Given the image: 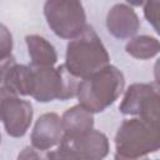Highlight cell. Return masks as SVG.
Returning a JSON list of instances; mask_svg holds the SVG:
<instances>
[{"label":"cell","mask_w":160,"mask_h":160,"mask_svg":"<svg viewBox=\"0 0 160 160\" xmlns=\"http://www.w3.org/2000/svg\"><path fill=\"white\" fill-rule=\"evenodd\" d=\"M124 88V74L116 66L109 65L95 75L81 80L76 98L79 104L92 114L101 112L118 100Z\"/></svg>","instance_id":"obj_3"},{"label":"cell","mask_w":160,"mask_h":160,"mask_svg":"<svg viewBox=\"0 0 160 160\" xmlns=\"http://www.w3.org/2000/svg\"><path fill=\"white\" fill-rule=\"evenodd\" d=\"M12 50V36L5 25L0 26V60L11 56Z\"/></svg>","instance_id":"obj_15"},{"label":"cell","mask_w":160,"mask_h":160,"mask_svg":"<svg viewBox=\"0 0 160 160\" xmlns=\"http://www.w3.org/2000/svg\"><path fill=\"white\" fill-rule=\"evenodd\" d=\"M146 160H150V159H146Z\"/></svg>","instance_id":"obj_20"},{"label":"cell","mask_w":160,"mask_h":160,"mask_svg":"<svg viewBox=\"0 0 160 160\" xmlns=\"http://www.w3.org/2000/svg\"><path fill=\"white\" fill-rule=\"evenodd\" d=\"M66 68L80 80L88 79L110 65L109 52L92 26L85 30L66 45Z\"/></svg>","instance_id":"obj_2"},{"label":"cell","mask_w":160,"mask_h":160,"mask_svg":"<svg viewBox=\"0 0 160 160\" xmlns=\"http://www.w3.org/2000/svg\"><path fill=\"white\" fill-rule=\"evenodd\" d=\"M44 15L52 32L72 40L88 26L84 6L76 0H49L44 4Z\"/></svg>","instance_id":"obj_5"},{"label":"cell","mask_w":160,"mask_h":160,"mask_svg":"<svg viewBox=\"0 0 160 160\" xmlns=\"http://www.w3.org/2000/svg\"><path fill=\"white\" fill-rule=\"evenodd\" d=\"M108 31L116 39H132L140 28V19L126 2H118L106 14Z\"/></svg>","instance_id":"obj_9"},{"label":"cell","mask_w":160,"mask_h":160,"mask_svg":"<svg viewBox=\"0 0 160 160\" xmlns=\"http://www.w3.org/2000/svg\"><path fill=\"white\" fill-rule=\"evenodd\" d=\"M65 136L79 138L94 129V114L78 104L69 108L61 116Z\"/></svg>","instance_id":"obj_11"},{"label":"cell","mask_w":160,"mask_h":160,"mask_svg":"<svg viewBox=\"0 0 160 160\" xmlns=\"http://www.w3.org/2000/svg\"><path fill=\"white\" fill-rule=\"evenodd\" d=\"M0 74L1 90H5L18 96H31V65L18 64L15 58L11 55L0 60Z\"/></svg>","instance_id":"obj_7"},{"label":"cell","mask_w":160,"mask_h":160,"mask_svg":"<svg viewBox=\"0 0 160 160\" xmlns=\"http://www.w3.org/2000/svg\"><path fill=\"white\" fill-rule=\"evenodd\" d=\"M60 144L69 148L81 160H102L108 156L110 150L108 136L94 129L79 138H69L64 135Z\"/></svg>","instance_id":"obj_8"},{"label":"cell","mask_w":160,"mask_h":160,"mask_svg":"<svg viewBox=\"0 0 160 160\" xmlns=\"http://www.w3.org/2000/svg\"><path fill=\"white\" fill-rule=\"evenodd\" d=\"M119 110L125 119L115 134L116 152L130 158H146L160 150V86L149 82L131 84Z\"/></svg>","instance_id":"obj_1"},{"label":"cell","mask_w":160,"mask_h":160,"mask_svg":"<svg viewBox=\"0 0 160 160\" xmlns=\"http://www.w3.org/2000/svg\"><path fill=\"white\" fill-rule=\"evenodd\" d=\"M48 158H49V160H81L69 148H66V146H64L61 144L59 145L58 149L49 151L48 152Z\"/></svg>","instance_id":"obj_17"},{"label":"cell","mask_w":160,"mask_h":160,"mask_svg":"<svg viewBox=\"0 0 160 160\" xmlns=\"http://www.w3.org/2000/svg\"><path fill=\"white\" fill-rule=\"evenodd\" d=\"M25 42L28 48V54L31 60L32 66L38 68H50L58 61V52L54 45L48 41L44 36L30 34L25 36Z\"/></svg>","instance_id":"obj_12"},{"label":"cell","mask_w":160,"mask_h":160,"mask_svg":"<svg viewBox=\"0 0 160 160\" xmlns=\"http://www.w3.org/2000/svg\"><path fill=\"white\" fill-rule=\"evenodd\" d=\"M61 118L56 112H45L35 122L31 131V145L39 150H49L64 139Z\"/></svg>","instance_id":"obj_10"},{"label":"cell","mask_w":160,"mask_h":160,"mask_svg":"<svg viewBox=\"0 0 160 160\" xmlns=\"http://www.w3.org/2000/svg\"><path fill=\"white\" fill-rule=\"evenodd\" d=\"M0 114L6 134L21 138L31 125L34 110L30 101L0 89Z\"/></svg>","instance_id":"obj_6"},{"label":"cell","mask_w":160,"mask_h":160,"mask_svg":"<svg viewBox=\"0 0 160 160\" xmlns=\"http://www.w3.org/2000/svg\"><path fill=\"white\" fill-rule=\"evenodd\" d=\"M154 79H155V84L160 86V58L154 64Z\"/></svg>","instance_id":"obj_18"},{"label":"cell","mask_w":160,"mask_h":160,"mask_svg":"<svg viewBox=\"0 0 160 160\" xmlns=\"http://www.w3.org/2000/svg\"><path fill=\"white\" fill-rule=\"evenodd\" d=\"M31 65V64H30ZM31 96L39 102L69 100L78 96L81 80L76 78L65 64L56 68L32 66Z\"/></svg>","instance_id":"obj_4"},{"label":"cell","mask_w":160,"mask_h":160,"mask_svg":"<svg viewBox=\"0 0 160 160\" xmlns=\"http://www.w3.org/2000/svg\"><path fill=\"white\" fill-rule=\"evenodd\" d=\"M16 160H49L48 152L39 150L34 146H25L18 155Z\"/></svg>","instance_id":"obj_16"},{"label":"cell","mask_w":160,"mask_h":160,"mask_svg":"<svg viewBox=\"0 0 160 160\" xmlns=\"http://www.w3.org/2000/svg\"><path fill=\"white\" fill-rule=\"evenodd\" d=\"M148 158H130V156H124V155H120L118 152H115L114 155V160H146Z\"/></svg>","instance_id":"obj_19"},{"label":"cell","mask_w":160,"mask_h":160,"mask_svg":"<svg viewBox=\"0 0 160 160\" xmlns=\"http://www.w3.org/2000/svg\"><path fill=\"white\" fill-rule=\"evenodd\" d=\"M125 51L135 59H151L160 52V40L150 35L134 36L126 42Z\"/></svg>","instance_id":"obj_13"},{"label":"cell","mask_w":160,"mask_h":160,"mask_svg":"<svg viewBox=\"0 0 160 160\" xmlns=\"http://www.w3.org/2000/svg\"><path fill=\"white\" fill-rule=\"evenodd\" d=\"M144 16L148 22L160 35V1H146L142 4Z\"/></svg>","instance_id":"obj_14"}]
</instances>
